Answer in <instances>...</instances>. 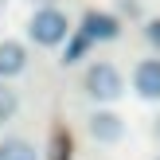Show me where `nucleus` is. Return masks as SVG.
<instances>
[{
    "label": "nucleus",
    "instance_id": "nucleus-7",
    "mask_svg": "<svg viewBox=\"0 0 160 160\" xmlns=\"http://www.w3.org/2000/svg\"><path fill=\"white\" fill-rule=\"evenodd\" d=\"M0 160H39V152L28 137H4L0 141Z\"/></svg>",
    "mask_w": 160,
    "mask_h": 160
},
{
    "label": "nucleus",
    "instance_id": "nucleus-6",
    "mask_svg": "<svg viewBox=\"0 0 160 160\" xmlns=\"http://www.w3.org/2000/svg\"><path fill=\"white\" fill-rule=\"evenodd\" d=\"M28 70V47L20 39H0V82Z\"/></svg>",
    "mask_w": 160,
    "mask_h": 160
},
{
    "label": "nucleus",
    "instance_id": "nucleus-16",
    "mask_svg": "<svg viewBox=\"0 0 160 160\" xmlns=\"http://www.w3.org/2000/svg\"><path fill=\"white\" fill-rule=\"evenodd\" d=\"M156 160H160V156H156Z\"/></svg>",
    "mask_w": 160,
    "mask_h": 160
},
{
    "label": "nucleus",
    "instance_id": "nucleus-13",
    "mask_svg": "<svg viewBox=\"0 0 160 160\" xmlns=\"http://www.w3.org/2000/svg\"><path fill=\"white\" fill-rule=\"evenodd\" d=\"M35 4H39V8H51V4H55V0H35Z\"/></svg>",
    "mask_w": 160,
    "mask_h": 160
},
{
    "label": "nucleus",
    "instance_id": "nucleus-14",
    "mask_svg": "<svg viewBox=\"0 0 160 160\" xmlns=\"http://www.w3.org/2000/svg\"><path fill=\"white\" fill-rule=\"evenodd\" d=\"M156 137H160V117H156Z\"/></svg>",
    "mask_w": 160,
    "mask_h": 160
},
{
    "label": "nucleus",
    "instance_id": "nucleus-8",
    "mask_svg": "<svg viewBox=\"0 0 160 160\" xmlns=\"http://www.w3.org/2000/svg\"><path fill=\"white\" fill-rule=\"evenodd\" d=\"M86 51H90V39H86L82 31H74V35L62 43V62H67V67H74V62L86 59Z\"/></svg>",
    "mask_w": 160,
    "mask_h": 160
},
{
    "label": "nucleus",
    "instance_id": "nucleus-1",
    "mask_svg": "<svg viewBox=\"0 0 160 160\" xmlns=\"http://www.w3.org/2000/svg\"><path fill=\"white\" fill-rule=\"evenodd\" d=\"M82 94L90 102L109 106V102H117L125 94V78H121V70H117L113 62H90V67L82 70Z\"/></svg>",
    "mask_w": 160,
    "mask_h": 160
},
{
    "label": "nucleus",
    "instance_id": "nucleus-10",
    "mask_svg": "<svg viewBox=\"0 0 160 160\" xmlns=\"http://www.w3.org/2000/svg\"><path fill=\"white\" fill-rule=\"evenodd\" d=\"M47 160H70V137H67L62 129H55L51 148H47Z\"/></svg>",
    "mask_w": 160,
    "mask_h": 160
},
{
    "label": "nucleus",
    "instance_id": "nucleus-9",
    "mask_svg": "<svg viewBox=\"0 0 160 160\" xmlns=\"http://www.w3.org/2000/svg\"><path fill=\"white\" fill-rule=\"evenodd\" d=\"M16 109H20V94L12 90L8 82H0V125H8L16 117Z\"/></svg>",
    "mask_w": 160,
    "mask_h": 160
},
{
    "label": "nucleus",
    "instance_id": "nucleus-11",
    "mask_svg": "<svg viewBox=\"0 0 160 160\" xmlns=\"http://www.w3.org/2000/svg\"><path fill=\"white\" fill-rule=\"evenodd\" d=\"M113 8L125 16V20H141L145 16V8H141V0H113Z\"/></svg>",
    "mask_w": 160,
    "mask_h": 160
},
{
    "label": "nucleus",
    "instance_id": "nucleus-12",
    "mask_svg": "<svg viewBox=\"0 0 160 160\" xmlns=\"http://www.w3.org/2000/svg\"><path fill=\"white\" fill-rule=\"evenodd\" d=\"M145 39H148V43H152L156 51H160V16H156V20H148V23H145Z\"/></svg>",
    "mask_w": 160,
    "mask_h": 160
},
{
    "label": "nucleus",
    "instance_id": "nucleus-2",
    "mask_svg": "<svg viewBox=\"0 0 160 160\" xmlns=\"http://www.w3.org/2000/svg\"><path fill=\"white\" fill-rule=\"evenodd\" d=\"M28 39L39 47H62L70 39V20L59 8H35L28 20Z\"/></svg>",
    "mask_w": 160,
    "mask_h": 160
},
{
    "label": "nucleus",
    "instance_id": "nucleus-3",
    "mask_svg": "<svg viewBox=\"0 0 160 160\" xmlns=\"http://www.w3.org/2000/svg\"><path fill=\"white\" fill-rule=\"evenodd\" d=\"M86 133H90L98 145H117L125 137V117L117 109H94L86 117Z\"/></svg>",
    "mask_w": 160,
    "mask_h": 160
},
{
    "label": "nucleus",
    "instance_id": "nucleus-5",
    "mask_svg": "<svg viewBox=\"0 0 160 160\" xmlns=\"http://www.w3.org/2000/svg\"><path fill=\"white\" fill-rule=\"evenodd\" d=\"M133 90L145 102H160V59H141L133 67Z\"/></svg>",
    "mask_w": 160,
    "mask_h": 160
},
{
    "label": "nucleus",
    "instance_id": "nucleus-4",
    "mask_svg": "<svg viewBox=\"0 0 160 160\" xmlns=\"http://www.w3.org/2000/svg\"><path fill=\"white\" fill-rule=\"evenodd\" d=\"M82 35L90 39V43H113V39L121 35V20H117L113 12L90 8V12H82Z\"/></svg>",
    "mask_w": 160,
    "mask_h": 160
},
{
    "label": "nucleus",
    "instance_id": "nucleus-15",
    "mask_svg": "<svg viewBox=\"0 0 160 160\" xmlns=\"http://www.w3.org/2000/svg\"><path fill=\"white\" fill-rule=\"evenodd\" d=\"M4 4H8V0H0V8H4Z\"/></svg>",
    "mask_w": 160,
    "mask_h": 160
}]
</instances>
